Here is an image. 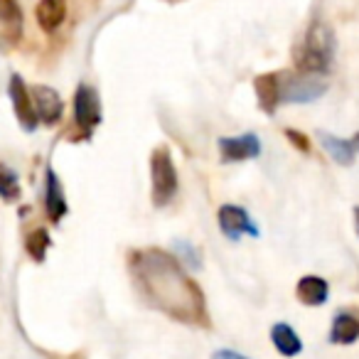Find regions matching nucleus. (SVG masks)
Listing matches in <instances>:
<instances>
[{
    "instance_id": "f257e3e1",
    "label": "nucleus",
    "mask_w": 359,
    "mask_h": 359,
    "mask_svg": "<svg viewBox=\"0 0 359 359\" xmlns=\"http://www.w3.org/2000/svg\"><path fill=\"white\" fill-rule=\"evenodd\" d=\"M130 271L140 295L153 308L185 325H207L205 295L170 254L160 249L135 251L130 254Z\"/></svg>"
},
{
    "instance_id": "f03ea898",
    "label": "nucleus",
    "mask_w": 359,
    "mask_h": 359,
    "mask_svg": "<svg viewBox=\"0 0 359 359\" xmlns=\"http://www.w3.org/2000/svg\"><path fill=\"white\" fill-rule=\"evenodd\" d=\"M334 35L327 25L313 22L295 50V67L303 74H325L332 65Z\"/></svg>"
},
{
    "instance_id": "7ed1b4c3",
    "label": "nucleus",
    "mask_w": 359,
    "mask_h": 359,
    "mask_svg": "<svg viewBox=\"0 0 359 359\" xmlns=\"http://www.w3.org/2000/svg\"><path fill=\"white\" fill-rule=\"evenodd\" d=\"M150 182H153L150 197L155 207H165L177 192V172H175L172 158L165 145H158L150 153Z\"/></svg>"
},
{
    "instance_id": "20e7f679",
    "label": "nucleus",
    "mask_w": 359,
    "mask_h": 359,
    "mask_svg": "<svg viewBox=\"0 0 359 359\" xmlns=\"http://www.w3.org/2000/svg\"><path fill=\"white\" fill-rule=\"evenodd\" d=\"M327 91V84L318 74H288L280 72V104H310Z\"/></svg>"
},
{
    "instance_id": "39448f33",
    "label": "nucleus",
    "mask_w": 359,
    "mask_h": 359,
    "mask_svg": "<svg viewBox=\"0 0 359 359\" xmlns=\"http://www.w3.org/2000/svg\"><path fill=\"white\" fill-rule=\"evenodd\" d=\"M101 123V101L94 86L79 84L74 91V126L79 128V133L74 135V140H89L91 130Z\"/></svg>"
},
{
    "instance_id": "423d86ee",
    "label": "nucleus",
    "mask_w": 359,
    "mask_h": 359,
    "mask_svg": "<svg viewBox=\"0 0 359 359\" xmlns=\"http://www.w3.org/2000/svg\"><path fill=\"white\" fill-rule=\"evenodd\" d=\"M8 94H11L13 109H15L18 123L22 126V130L32 133V130L37 128V123H40V116H37V109H35V104H32V94L27 91V86H25V81H22L20 74L11 76Z\"/></svg>"
},
{
    "instance_id": "0eeeda50",
    "label": "nucleus",
    "mask_w": 359,
    "mask_h": 359,
    "mask_svg": "<svg viewBox=\"0 0 359 359\" xmlns=\"http://www.w3.org/2000/svg\"><path fill=\"white\" fill-rule=\"evenodd\" d=\"M22 40V8L18 0H0V50H15Z\"/></svg>"
},
{
    "instance_id": "6e6552de",
    "label": "nucleus",
    "mask_w": 359,
    "mask_h": 359,
    "mask_svg": "<svg viewBox=\"0 0 359 359\" xmlns=\"http://www.w3.org/2000/svg\"><path fill=\"white\" fill-rule=\"evenodd\" d=\"M217 219H219L222 234H224L229 241H239L244 234L259 236V229H256V224L249 219L246 210H241V207H236V205L219 207V215H217Z\"/></svg>"
},
{
    "instance_id": "1a4fd4ad",
    "label": "nucleus",
    "mask_w": 359,
    "mask_h": 359,
    "mask_svg": "<svg viewBox=\"0 0 359 359\" xmlns=\"http://www.w3.org/2000/svg\"><path fill=\"white\" fill-rule=\"evenodd\" d=\"M222 163H241V160L259 158L261 140L254 133L236 135V138H219Z\"/></svg>"
},
{
    "instance_id": "9d476101",
    "label": "nucleus",
    "mask_w": 359,
    "mask_h": 359,
    "mask_svg": "<svg viewBox=\"0 0 359 359\" xmlns=\"http://www.w3.org/2000/svg\"><path fill=\"white\" fill-rule=\"evenodd\" d=\"M32 104L37 109V116L45 126H55L57 121L62 118L65 114V104H62L60 94H57L52 86H45V84H37L32 86Z\"/></svg>"
},
{
    "instance_id": "9b49d317",
    "label": "nucleus",
    "mask_w": 359,
    "mask_h": 359,
    "mask_svg": "<svg viewBox=\"0 0 359 359\" xmlns=\"http://www.w3.org/2000/svg\"><path fill=\"white\" fill-rule=\"evenodd\" d=\"M320 143H323V148L327 150L330 158L337 165H352L354 155L359 153V133L349 140L337 138V135H330V133H320Z\"/></svg>"
},
{
    "instance_id": "f8f14e48",
    "label": "nucleus",
    "mask_w": 359,
    "mask_h": 359,
    "mask_svg": "<svg viewBox=\"0 0 359 359\" xmlns=\"http://www.w3.org/2000/svg\"><path fill=\"white\" fill-rule=\"evenodd\" d=\"M254 89L256 96H259V106L266 111V114H276L280 104V72L276 74H261L254 79Z\"/></svg>"
},
{
    "instance_id": "ddd939ff",
    "label": "nucleus",
    "mask_w": 359,
    "mask_h": 359,
    "mask_svg": "<svg viewBox=\"0 0 359 359\" xmlns=\"http://www.w3.org/2000/svg\"><path fill=\"white\" fill-rule=\"evenodd\" d=\"M37 25L45 32H57L67 18V0H40L35 8Z\"/></svg>"
},
{
    "instance_id": "4468645a",
    "label": "nucleus",
    "mask_w": 359,
    "mask_h": 359,
    "mask_svg": "<svg viewBox=\"0 0 359 359\" xmlns=\"http://www.w3.org/2000/svg\"><path fill=\"white\" fill-rule=\"evenodd\" d=\"M295 295L303 305H310V308H318L327 300L330 295V285L325 278L320 276H305V278L298 280V288H295Z\"/></svg>"
},
{
    "instance_id": "2eb2a0df",
    "label": "nucleus",
    "mask_w": 359,
    "mask_h": 359,
    "mask_svg": "<svg viewBox=\"0 0 359 359\" xmlns=\"http://www.w3.org/2000/svg\"><path fill=\"white\" fill-rule=\"evenodd\" d=\"M45 210H47V219L52 224L62 219L67 215V200L65 192H62L60 177L55 175V170H47V195H45Z\"/></svg>"
},
{
    "instance_id": "dca6fc26",
    "label": "nucleus",
    "mask_w": 359,
    "mask_h": 359,
    "mask_svg": "<svg viewBox=\"0 0 359 359\" xmlns=\"http://www.w3.org/2000/svg\"><path fill=\"white\" fill-rule=\"evenodd\" d=\"M359 339V320L352 313H337L330 330V342L332 344H352Z\"/></svg>"
},
{
    "instance_id": "f3484780",
    "label": "nucleus",
    "mask_w": 359,
    "mask_h": 359,
    "mask_svg": "<svg viewBox=\"0 0 359 359\" xmlns=\"http://www.w3.org/2000/svg\"><path fill=\"white\" fill-rule=\"evenodd\" d=\"M271 339H273V347L278 349L283 357H295V354H300V349H303V342H300L298 332L285 323L273 325Z\"/></svg>"
},
{
    "instance_id": "a211bd4d",
    "label": "nucleus",
    "mask_w": 359,
    "mask_h": 359,
    "mask_svg": "<svg viewBox=\"0 0 359 359\" xmlns=\"http://www.w3.org/2000/svg\"><path fill=\"white\" fill-rule=\"evenodd\" d=\"M50 244H52V239H50V234H47V229H35V231H30V234H27V241H25L27 254H30V256H32V261H37V264H42V261H45Z\"/></svg>"
},
{
    "instance_id": "6ab92c4d",
    "label": "nucleus",
    "mask_w": 359,
    "mask_h": 359,
    "mask_svg": "<svg viewBox=\"0 0 359 359\" xmlns=\"http://www.w3.org/2000/svg\"><path fill=\"white\" fill-rule=\"evenodd\" d=\"M0 197L8 202L20 197V185H18V175L11 168L0 165Z\"/></svg>"
},
{
    "instance_id": "aec40b11",
    "label": "nucleus",
    "mask_w": 359,
    "mask_h": 359,
    "mask_svg": "<svg viewBox=\"0 0 359 359\" xmlns=\"http://www.w3.org/2000/svg\"><path fill=\"white\" fill-rule=\"evenodd\" d=\"M285 138H288L290 143H293L298 150H303V153H310V140H308V135H303L300 130L288 128V130H285Z\"/></svg>"
},
{
    "instance_id": "412c9836",
    "label": "nucleus",
    "mask_w": 359,
    "mask_h": 359,
    "mask_svg": "<svg viewBox=\"0 0 359 359\" xmlns=\"http://www.w3.org/2000/svg\"><path fill=\"white\" fill-rule=\"evenodd\" d=\"M212 359H249V357H244L239 352H231V349H219V352L212 354Z\"/></svg>"
},
{
    "instance_id": "4be33fe9",
    "label": "nucleus",
    "mask_w": 359,
    "mask_h": 359,
    "mask_svg": "<svg viewBox=\"0 0 359 359\" xmlns=\"http://www.w3.org/2000/svg\"><path fill=\"white\" fill-rule=\"evenodd\" d=\"M354 229H357V236H359V207L354 210Z\"/></svg>"
}]
</instances>
